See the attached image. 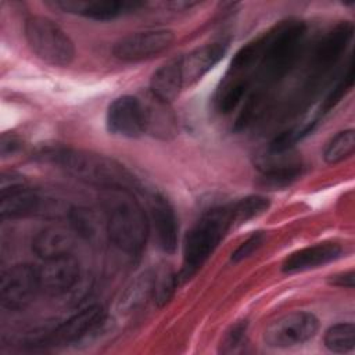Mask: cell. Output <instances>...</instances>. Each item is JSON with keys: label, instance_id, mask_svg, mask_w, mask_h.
<instances>
[{"label": "cell", "instance_id": "obj_1", "mask_svg": "<svg viewBox=\"0 0 355 355\" xmlns=\"http://www.w3.org/2000/svg\"><path fill=\"white\" fill-rule=\"evenodd\" d=\"M262 36V57L248 93L269 100L272 89L298 61L305 44L306 25L300 19H286L263 32Z\"/></svg>", "mask_w": 355, "mask_h": 355}, {"label": "cell", "instance_id": "obj_2", "mask_svg": "<svg viewBox=\"0 0 355 355\" xmlns=\"http://www.w3.org/2000/svg\"><path fill=\"white\" fill-rule=\"evenodd\" d=\"M42 155L72 178L104 190H132L137 184L135 176L123 165L103 154L58 147L49 148Z\"/></svg>", "mask_w": 355, "mask_h": 355}, {"label": "cell", "instance_id": "obj_3", "mask_svg": "<svg viewBox=\"0 0 355 355\" xmlns=\"http://www.w3.org/2000/svg\"><path fill=\"white\" fill-rule=\"evenodd\" d=\"M105 227L110 241L129 255H139L146 247L150 222L130 190H105L103 197Z\"/></svg>", "mask_w": 355, "mask_h": 355}, {"label": "cell", "instance_id": "obj_4", "mask_svg": "<svg viewBox=\"0 0 355 355\" xmlns=\"http://www.w3.org/2000/svg\"><path fill=\"white\" fill-rule=\"evenodd\" d=\"M352 35L354 25L344 21L326 32V35L316 43L306 64L302 86L297 93V98L291 103L297 111L308 105L309 101L322 92L333 68L345 53Z\"/></svg>", "mask_w": 355, "mask_h": 355}, {"label": "cell", "instance_id": "obj_5", "mask_svg": "<svg viewBox=\"0 0 355 355\" xmlns=\"http://www.w3.org/2000/svg\"><path fill=\"white\" fill-rule=\"evenodd\" d=\"M232 225L230 204L211 208L201 215L183 239V265L178 275L179 280L190 279L204 265Z\"/></svg>", "mask_w": 355, "mask_h": 355}, {"label": "cell", "instance_id": "obj_6", "mask_svg": "<svg viewBox=\"0 0 355 355\" xmlns=\"http://www.w3.org/2000/svg\"><path fill=\"white\" fill-rule=\"evenodd\" d=\"M262 50L263 36L259 35L234 54L214 94V105L218 112L230 114L244 101L254 85Z\"/></svg>", "mask_w": 355, "mask_h": 355}, {"label": "cell", "instance_id": "obj_7", "mask_svg": "<svg viewBox=\"0 0 355 355\" xmlns=\"http://www.w3.org/2000/svg\"><path fill=\"white\" fill-rule=\"evenodd\" d=\"M24 32L29 49L43 62L53 67H68L73 61V42L53 19L43 15L29 17Z\"/></svg>", "mask_w": 355, "mask_h": 355}, {"label": "cell", "instance_id": "obj_8", "mask_svg": "<svg viewBox=\"0 0 355 355\" xmlns=\"http://www.w3.org/2000/svg\"><path fill=\"white\" fill-rule=\"evenodd\" d=\"M259 171V184L268 189H283L295 182L302 172V159L291 148H275L268 146L255 157Z\"/></svg>", "mask_w": 355, "mask_h": 355}, {"label": "cell", "instance_id": "obj_9", "mask_svg": "<svg viewBox=\"0 0 355 355\" xmlns=\"http://www.w3.org/2000/svg\"><path fill=\"white\" fill-rule=\"evenodd\" d=\"M319 330L318 318L306 311H293L266 324L263 341L272 348H290L306 343Z\"/></svg>", "mask_w": 355, "mask_h": 355}, {"label": "cell", "instance_id": "obj_10", "mask_svg": "<svg viewBox=\"0 0 355 355\" xmlns=\"http://www.w3.org/2000/svg\"><path fill=\"white\" fill-rule=\"evenodd\" d=\"M175 33L166 28H151L132 32L112 47V54L121 61H141L151 58L172 46Z\"/></svg>", "mask_w": 355, "mask_h": 355}, {"label": "cell", "instance_id": "obj_11", "mask_svg": "<svg viewBox=\"0 0 355 355\" xmlns=\"http://www.w3.org/2000/svg\"><path fill=\"white\" fill-rule=\"evenodd\" d=\"M40 290L37 269L21 263L6 269L0 279V302L10 311L25 308Z\"/></svg>", "mask_w": 355, "mask_h": 355}, {"label": "cell", "instance_id": "obj_12", "mask_svg": "<svg viewBox=\"0 0 355 355\" xmlns=\"http://www.w3.org/2000/svg\"><path fill=\"white\" fill-rule=\"evenodd\" d=\"M42 198L32 190L21 175L14 172L1 175L0 215L1 219H14L39 212Z\"/></svg>", "mask_w": 355, "mask_h": 355}, {"label": "cell", "instance_id": "obj_13", "mask_svg": "<svg viewBox=\"0 0 355 355\" xmlns=\"http://www.w3.org/2000/svg\"><path fill=\"white\" fill-rule=\"evenodd\" d=\"M107 130L112 135L135 139L146 133V118L141 98L130 94L119 96L107 108Z\"/></svg>", "mask_w": 355, "mask_h": 355}, {"label": "cell", "instance_id": "obj_14", "mask_svg": "<svg viewBox=\"0 0 355 355\" xmlns=\"http://www.w3.org/2000/svg\"><path fill=\"white\" fill-rule=\"evenodd\" d=\"M103 322L104 309L100 305H90L68 318L36 343L46 345L73 344L96 331Z\"/></svg>", "mask_w": 355, "mask_h": 355}, {"label": "cell", "instance_id": "obj_15", "mask_svg": "<svg viewBox=\"0 0 355 355\" xmlns=\"http://www.w3.org/2000/svg\"><path fill=\"white\" fill-rule=\"evenodd\" d=\"M148 218L158 247L165 254H173L178 247L179 223L172 204L159 193L148 197Z\"/></svg>", "mask_w": 355, "mask_h": 355}, {"label": "cell", "instance_id": "obj_16", "mask_svg": "<svg viewBox=\"0 0 355 355\" xmlns=\"http://www.w3.org/2000/svg\"><path fill=\"white\" fill-rule=\"evenodd\" d=\"M37 273L40 290L50 295H61L78 283L79 263L72 255H64L44 261Z\"/></svg>", "mask_w": 355, "mask_h": 355}, {"label": "cell", "instance_id": "obj_17", "mask_svg": "<svg viewBox=\"0 0 355 355\" xmlns=\"http://www.w3.org/2000/svg\"><path fill=\"white\" fill-rule=\"evenodd\" d=\"M227 43H208L191 50L184 55H179L183 86H191L208 73L226 54Z\"/></svg>", "mask_w": 355, "mask_h": 355}, {"label": "cell", "instance_id": "obj_18", "mask_svg": "<svg viewBox=\"0 0 355 355\" xmlns=\"http://www.w3.org/2000/svg\"><path fill=\"white\" fill-rule=\"evenodd\" d=\"M343 255V247L334 241L316 243L291 252L282 263L284 273H297L315 269L338 259Z\"/></svg>", "mask_w": 355, "mask_h": 355}, {"label": "cell", "instance_id": "obj_19", "mask_svg": "<svg viewBox=\"0 0 355 355\" xmlns=\"http://www.w3.org/2000/svg\"><path fill=\"white\" fill-rule=\"evenodd\" d=\"M54 7L65 12L78 14L96 21H111L123 14L135 11L141 6L136 1H54Z\"/></svg>", "mask_w": 355, "mask_h": 355}, {"label": "cell", "instance_id": "obj_20", "mask_svg": "<svg viewBox=\"0 0 355 355\" xmlns=\"http://www.w3.org/2000/svg\"><path fill=\"white\" fill-rule=\"evenodd\" d=\"M73 248L72 234L57 226L44 227L32 239V251L42 259H53L64 255H71Z\"/></svg>", "mask_w": 355, "mask_h": 355}, {"label": "cell", "instance_id": "obj_21", "mask_svg": "<svg viewBox=\"0 0 355 355\" xmlns=\"http://www.w3.org/2000/svg\"><path fill=\"white\" fill-rule=\"evenodd\" d=\"M182 89H184V86L179 57L171 58L162 64L151 76L150 93L165 103H172L180 94Z\"/></svg>", "mask_w": 355, "mask_h": 355}, {"label": "cell", "instance_id": "obj_22", "mask_svg": "<svg viewBox=\"0 0 355 355\" xmlns=\"http://www.w3.org/2000/svg\"><path fill=\"white\" fill-rule=\"evenodd\" d=\"M146 118V132L161 139H169L176 135V118L169 110V103L157 98L150 93L141 98Z\"/></svg>", "mask_w": 355, "mask_h": 355}, {"label": "cell", "instance_id": "obj_23", "mask_svg": "<svg viewBox=\"0 0 355 355\" xmlns=\"http://www.w3.org/2000/svg\"><path fill=\"white\" fill-rule=\"evenodd\" d=\"M153 282L154 270H146L139 275L135 282L125 290L119 300V308L122 312H133L153 298Z\"/></svg>", "mask_w": 355, "mask_h": 355}, {"label": "cell", "instance_id": "obj_24", "mask_svg": "<svg viewBox=\"0 0 355 355\" xmlns=\"http://www.w3.org/2000/svg\"><path fill=\"white\" fill-rule=\"evenodd\" d=\"M352 85H354V60L352 57H349L348 64L345 65V69L340 73V76L336 78L334 83L327 90L326 96L322 98L319 108L313 114L315 118L319 121L324 114L331 111L343 100V97L351 90Z\"/></svg>", "mask_w": 355, "mask_h": 355}, {"label": "cell", "instance_id": "obj_25", "mask_svg": "<svg viewBox=\"0 0 355 355\" xmlns=\"http://www.w3.org/2000/svg\"><path fill=\"white\" fill-rule=\"evenodd\" d=\"M179 277L169 265H162L154 270L153 282V300L157 306L166 305L178 288Z\"/></svg>", "mask_w": 355, "mask_h": 355}, {"label": "cell", "instance_id": "obj_26", "mask_svg": "<svg viewBox=\"0 0 355 355\" xmlns=\"http://www.w3.org/2000/svg\"><path fill=\"white\" fill-rule=\"evenodd\" d=\"M324 345L331 352L344 354L355 347V326L354 323H336L324 333Z\"/></svg>", "mask_w": 355, "mask_h": 355}, {"label": "cell", "instance_id": "obj_27", "mask_svg": "<svg viewBox=\"0 0 355 355\" xmlns=\"http://www.w3.org/2000/svg\"><path fill=\"white\" fill-rule=\"evenodd\" d=\"M355 150V132L354 129H347L338 132L326 144L323 151V158L327 164H337L354 154Z\"/></svg>", "mask_w": 355, "mask_h": 355}, {"label": "cell", "instance_id": "obj_28", "mask_svg": "<svg viewBox=\"0 0 355 355\" xmlns=\"http://www.w3.org/2000/svg\"><path fill=\"white\" fill-rule=\"evenodd\" d=\"M270 202L263 196H247L234 204H230L233 223H243L254 219L268 211Z\"/></svg>", "mask_w": 355, "mask_h": 355}, {"label": "cell", "instance_id": "obj_29", "mask_svg": "<svg viewBox=\"0 0 355 355\" xmlns=\"http://www.w3.org/2000/svg\"><path fill=\"white\" fill-rule=\"evenodd\" d=\"M245 331H247V323L239 322L234 323L225 334L223 340L220 341V352L223 354H232L236 352L245 340Z\"/></svg>", "mask_w": 355, "mask_h": 355}, {"label": "cell", "instance_id": "obj_30", "mask_svg": "<svg viewBox=\"0 0 355 355\" xmlns=\"http://www.w3.org/2000/svg\"><path fill=\"white\" fill-rule=\"evenodd\" d=\"M265 241V233L263 232H254L250 237H247L233 252H232V261L239 262L245 258H248L252 252H255Z\"/></svg>", "mask_w": 355, "mask_h": 355}, {"label": "cell", "instance_id": "obj_31", "mask_svg": "<svg viewBox=\"0 0 355 355\" xmlns=\"http://www.w3.org/2000/svg\"><path fill=\"white\" fill-rule=\"evenodd\" d=\"M19 148H21V140L17 136H14L11 133H3L1 135L0 153H1L3 158L17 153Z\"/></svg>", "mask_w": 355, "mask_h": 355}, {"label": "cell", "instance_id": "obj_32", "mask_svg": "<svg viewBox=\"0 0 355 355\" xmlns=\"http://www.w3.org/2000/svg\"><path fill=\"white\" fill-rule=\"evenodd\" d=\"M354 270H347V272H341L337 275H333L329 277V283L337 287H344V288H354Z\"/></svg>", "mask_w": 355, "mask_h": 355}]
</instances>
